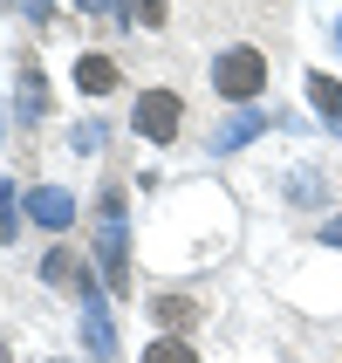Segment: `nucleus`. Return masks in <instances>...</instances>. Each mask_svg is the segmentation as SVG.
Returning <instances> with one entry per match:
<instances>
[{
  "label": "nucleus",
  "mask_w": 342,
  "mask_h": 363,
  "mask_svg": "<svg viewBox=\"0 0 342 363\" xmlns=\"http://www.w3.org/2000/svg\"><path fill=\"white\" fill-rule=\"evenodd\" d=\"M178 123H185V103L171 96V89H144V96H137V130L151 144H171V138H178Z\"/></svg>",
  "instance_id": "nucleus-2"
},
{
  "label": "nucleus",
  "mask_w": 342,
  "mask_h": 363,
  "mask_svg": "<svg viewBox=\"0 0 342 363\" xmlns=\"http://www.w3.org/2000/svg\"><path fill=\"white\" fill-rule=\"evenodd\" d=\"M76 82L89 89V96H103V89H117V62H110V55H82L76 62Z\"/></svg>",
  "instance_id": "nucleus-3"
},
{
  "label": "nucleus",
  "mask_w": 342,
  "mask_h": 363,
  "mask_svg": "<svg viewBox=\"0 0 342 363\" xmlns=\"http://www.w3.org/2000/svg\"><path fill=\"white\" fill-rule=\"evenodd\" d=\"M144 363H199V357H192V343L164 336V343H151V350H144Z\"/></svg>",
  "instance_id": "nucleus-5"
},
{
  "label": "nucleus",
  "mask_w": 342,
  "mask_h": 363,
  "mask_svg": "<svg viewBox=\"0 0 342 363\" xmlns=\"http://www.w3.org/2000/svg\"><path fill=\"white\" fill-rule=\"evenodd\" d=\"M212 82H220V96H226V103L261 96V82H267V62H261V48H233V55H220Z\"/></svg>",
  "instance_id": "nucleus-1"
},
{
  "label": "nucleus",
  "mask_w": 342,
  "mask_h": 363,
  "mask_svg": "<svg viewBox=\"0 0 342 363\" xmlns=\"http://www.w3.org/2000/svg\"><path fill=\"white\" fill-rule=\"evenodd\" d=\"M151 315H158L164 329H192V323H199V302H178V295H158V302H151Z\"/></svg>",
  "instance_id": "nucleus-4"
},
{
  "label": "nucleus",
  "mask_w": 342,
  "mask_h": 363,
  "mask_svg": "<svg viewBox=\"0 0 342 363\" xmlns=\"http://www.w3.org/2000/svg\"><path fill=\"white\" fill-rule=\"evenodd\" d=\"M137 21H144V28H158V21H164V0H137Z\"/></svg>",
  "instance_id": "nucleus-6"
}]
</instances>
